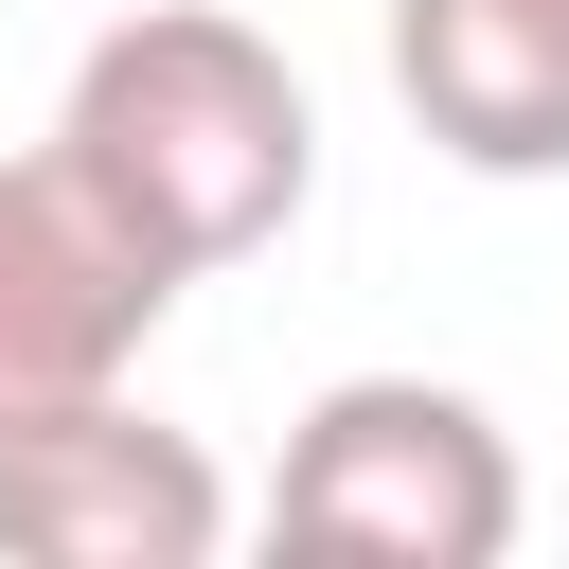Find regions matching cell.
<instances>
[{"label": "cell", "instance_id": "obj_5", "mask_svg": "<svg viewBox=\"0 0 569 569\" xmlns=\"http://www.w3.org/2000/svg\"><path fill=\"white\" fill-rule=\"evenodd\" d=\"M391 107L462 178H569V0H391Z\"/></svg>", "mask_w": 569, "mask_h": 569}, {"label": "cell", "instance_id": "obj_1", "mask_svg": "<svg viewBox=\"0 0 569 569\" xmlns=\"http://www.w3.org/2000/svg\"><path fill=\"white\" fill-rule=\"evenodd\" d=\"M53 160H71L178 284H213V267H249V249L302 231V196H320V89L284 71L267 18H231V0H142V18H107V36L71 53Z\"/></svg>", "mask_w": 569, "mask_h": 569}, {"label": "cell", "instance_id": "obj_4", "mask_svg": "<svg viewBox=\"0 0 569 569\" xmlns=\"http://www.w3.org/2000/svg\"><path fill=\"white\" fill-rule=\"evenodd\" d=\"M160 320H178V267H160L53 142H18V160H0V427H36V409H71V391H124Z\"/></svg>", "mask_w": 569, "mask_h": 569}, {"label": "cell", "instance_id": "obj_3", "mask_svg": "<svg viewBox=\"0 0 569 569\" xmlns=\"http://www.w3.org/2000/svg\"><path fill=\"white\" fill-rule=\"evenodd\" d=\"M213 551H231V480L142 391H71L0 427V569H213Z\"/></svg>", "mask_w": 569, "mask_h": 569}, {"label": "cell", "instance_id": "obj_2", "mask_svg": "<svg viewBox=\"0 0 569 569\" xmlns=\"http://www.w3.org/2000/svg\"><path fill=\"white\" fill-rule=\"evenodd\" d=\"M516 516H533L516 427L445 373H338V391H302V427L267 462V533L356 551V569H498Z\"/></svg>", "mask_w": 569, "mask_h": 569}]
</instances>
